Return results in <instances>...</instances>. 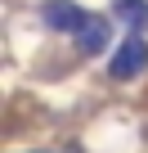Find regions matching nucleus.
I'll use <instances>...</instances> for the list:
<instances>
[{"mask_svg": "<svg viewBox=\"0 0 148 153\" xmlns=\"http://www.w3.org/2000/svg\"><path fill=\"white\" fill-rule=\"evenodd\" d=\"M45 23L49 27H58V32H85V14L77 9V5H63V0H54V5H45Z\"/></svg>", "mask_w": 148, "mask_h": 153, "instance_id": "f03ea898", "label": "nucleus"}, {"mask_svg": "<svg viewBox=\"0 0 148 153\" xmlns=\"http://www.w3.org/2000/svg\"><path fill=\"white\" fill-rule=\"evenodd\" d=\"M81 45H85L90 54L103 45V23H99V18H90V23H85V32H81Z\"/></svg>", "mask_w": 148, "mask_h": 153, "instance_id": "20e7f679", "label": "nucleus"}, {"mask_svg": "<svg viewBox=\"0 0 148 153\" xmlns=\"http://www.w3.org/2000/svg\"><path fill=\"white\" fill-rule=\"evenodd\" d=\"M117 14H121V18H130L135 27H144V23H148V5H139V0H117Z\"/></svg>", "mask_w": 148, "mask_h": 153, "instance_id": "7ed1b4c3", "label": "nucleus"}, {"mask_svg": "<svg viewBox=\"0 0 148 153\" xmlns=\"http://www.w3.org/2000/svg\"><path fill=\"white\" fill-rule=\"evenodd\" d=\"M144 63H148V45H144L139 36H130V41L112 54V63H108V68H112V76H121V81H126V76H135Z\"/></svg>", "mask_w": 148, "mask_h": 153, "instance_id": "f257e3e1", "label": "nucleus"}]
</instances>
